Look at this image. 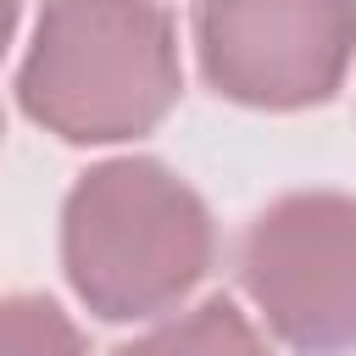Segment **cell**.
I'll list each match as a JSON object with an SVG mask.
<instances>
[{
    "instance_id": "2",
    "label": "cell",
    "mask_w": 356,
    "mask_h": 356,
    "mask_svg": "<svg viewBox=\"0 0 356 356\" xmlns=\"http://www.w3.org/2000/svg\"><path fill=\"white\" fill-rule=\"evenodd\" d=\"M184 95L178 22L161 0H44L17 67V106L67 145L150 134Z\"/></svg>"
},
{
    "instance_id": "6",
    "label": "cell",
    "mask_w": 356,
    "mask_h": 356,
    "mask_svg": "<svg viewBox=\"0 0 356 356\" xmlns=\"http://www.w3.org/2000/svg\"><path fill=\"white\" fill-rule=\"evenodd\" d=\"M0 356H89V345L50 295H0Z\"/></svg>"
},
{
    "instance_id": "4",
    "label": "cell",
    "mask_w": 356,
    "mask_h": 356,
    "mask_svg": "<svg viewBox=\"0 0 356 356\" xmlns=\"http://www.w3.org/2000/svg\"><path fill=\"white\" fill-rule=\"evenodd\" d=\"M200 78L250 111H306L345 89L356 0H200Z\"/></svg>"
},
{
    "instance_id": "3",
    "label": "cell",
    "mask_w": 356,
    "mask_h": 356,
    "mask_svg": "<svg viewBox=\"0 0 356 356\" xmlns=\"http://www.w3.org/2000/svg\"><path fill=\"white\" fill-rule=\"evenodd\" d=\"M239 284L295 356H356V195L295 189L239 239Z\"/></svg>"
},
{
    "instance_id": "7",
    "label": "cell",
    "mask_w": 356,
    "mask_h": 356,
    "mask_svg": "<svg viewBox=\"0 0 356 356\" xmlns=\"http://www.w3.org/2000/svg\"><path fill=\"white\" fill-rule=\"evenodd\" d=\"M17 22H22V0H0V56L17 39Z\"/></svg>"
},
{
    "instance_id": "5",
    "label": "cell",
    "mask_w": 356,
    "mask_h": 356,
    "mask_svg": "<svg viewBox=\"0 0 356 356\" xmlns=\"http://www.w3.org/2000/svg\"><path fill=\"white\" fill-rule=\"evenodd\" d=\"M111 356H273V345L250 323V312H239L228 295H211L189 312L161 317L156 328L117 345Z\"/></svg>"
},
{
    "instance_id": "1",
    "label": "cell",
    "mask_w": 356,
    "mask_h": 356,
    "mask_svg": "<svg viewBox=\"0 0 356 356\" xmlns=\"http://www.w3.org/2000/svg\"><path fill=\"white\" fill-rule=\"evenodd\" d=\"M217 222L156 156H111L61 200V273L106 323H150L211 273Z\"/></svg>"
},
{
    "instance_id": "8",
    "label": "cell",
    "mask_w": 356,
    "mask_h": 356,
    "mask_svg": "<svg viewBox=\"0 0 356 356\" xmlns=\"http://www.w3.org/2000/svg\"><path fill=\"white\" fill-rule=\"evenodd\" d=\"M0 134H6V117H0Z\"/></svg>"
}]
</instances>
